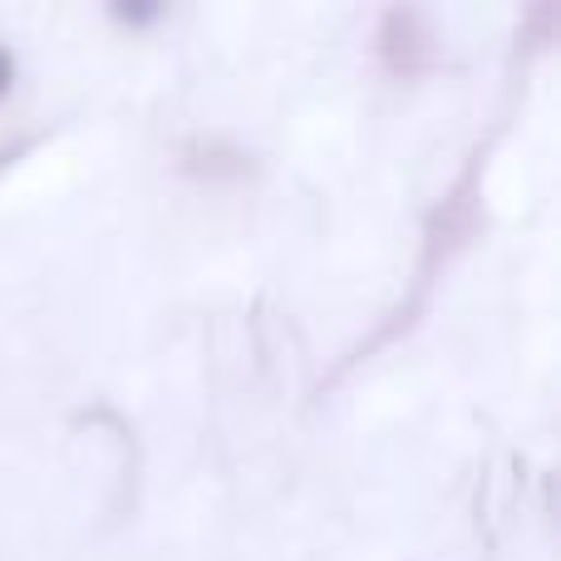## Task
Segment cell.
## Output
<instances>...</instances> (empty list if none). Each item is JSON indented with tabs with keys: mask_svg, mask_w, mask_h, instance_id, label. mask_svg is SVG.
<instances>
[{
	"mask_svg": "<svg viewBox=\"0 0 561 561\" xmlns=\"http://www.w3.org/2000/svg\"><path fill=\"white\" fill-rule=\"evenodd\" d=\"M10 89V59H5V49H0V94Z\"/></svg>",
	"mask_w": 561,
	"mask_h": 561,
	"instance_id": "obj_1",
	"label": "cell"
}]
</instances>
